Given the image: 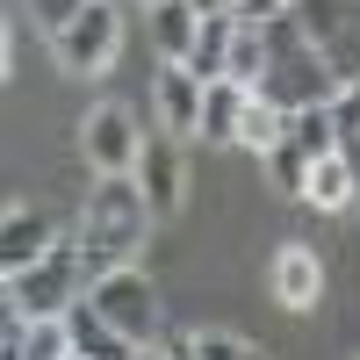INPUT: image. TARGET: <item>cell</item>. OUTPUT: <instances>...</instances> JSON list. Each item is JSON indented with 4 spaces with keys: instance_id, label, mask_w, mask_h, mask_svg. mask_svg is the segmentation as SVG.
Instances as JSON below:
<instances>
[{
    "instance_id": "obj_1",
    "label": "cell",
    "mask_w": 360,
    "mask_h": 360,
    "mask_svg": "<svg viewBox=\"0 0 360 360\" xmlns=\"http://www.w3.org/2000/svg\"><path fill=\"white\" fill-rule=\"evenodd\" d=\"M152 202H144L137 173H115V180H94L79 202V245H86V266L94 281L115 274V266H137V245H152Z\"/></svg>"
},
{
    "instance_id": "obj_2",
    "label": "cell",
    "mask_w": 360,
    "mask_h": 360,
    "mask_svg": "<svg viewBox=\"0 0 360 360\" xmlns=\"http://www.w3.org/2000/svg\"><path fill=\"white\" fill-rule=\"evenodd\" d=\"M86 288H94V266H86V245H72V238H58L29 274H0V295L22 317H65L72 303H86Z\"/></svg>"
},
{
    "instance_id": "obj_3",
    "label": "cell",
    "mask_w": 360,
    "mask_h": 360,
    "mask_svg": "<svg viewBox=\"0 0 360 360\" xmlns=\"http://www.w3.org/2000/svg\"><path fill=\"white\" fill-rule=\"evenodd\" d=\"M86 303H94L130 346H159L166 310H159V288H152V274H144V266H115V274H101L94 288H86Z\"/></svg>"
},
{
    "instance_id": "obj_4",
    "label": "cell",
    "mask_w": 360,
    "mask_h": 360,
    "mask_svg": "<svg viewBox=\"0 0 360 360\" xmlns=\"http://www.w3.org/2000/svg\"><path fill=\"white\" fill-rule=\"evenodd\" d=\"M288 15L303 22V37L332 58L339 86H360V0H288Z\"/></svg>"
},
{
    "instance_id": "obj_5",
    "label": "cell",
    "mask_w": 360,
    "mask_h": 360,
    "mask_svg": "<svg viewBox=\"0 0 360 360\" xmlns=\"http://www.w3.org/2000/svg\"><path fill=\"white\" fill-rule=\"evenodd\" d=\"M144 144H152V137L137 130V115H130L123 101H101V108H86V123H79V152H86V166H94V180L137 173Z\"/></svg>"
},
{
    "instance_id": "obj_6",
    "label": "cell",
    "mask_w": 360,
    "mask_h": 360,
    "mask_svg": "<svg viewBox=\"0 0 360 360\" xmlns=\"http://www.w3.org/2000/svg\"><path fill=\"white\" fill-rule=\"evenodd\" d=\"M115 51H123V15H115L108 0H86V15L65 29V37H51L58 72H72V79L108 72V65H115Z\"/></svg>"
},
{
    "instance_id": "obj_7",
    "label": "cell",
    "mask_w": 360,
    "mask_h": 360,
    "mask_svg": "<svg viewBox=\"0 0 360 360\" xmlns=\"http://www.w3.org/2000/svg\"><path fill=\"white\" fill-rule=\"evenodd\" d=\"M202 94L209 86L188 72V65H159V79H152V108H159V130L166 137H202Z\"/></svg>"
},
{
    "instance_id": "obj_8",
    "label": "cell",
    "mask_w": 360,
    "mask_h": 360,
    "mask_svg": "<svg viewBox=\"0 0 360 360\" xmlns=\"http://www.w3.org/2000/svg\"><path fill=\"white\" fill-rule=\"evenodd\" d=\"M137 188L152 202V217H173L180 195H188V159H180V137H152L137 159Z\"/></svg>"
},
{
    "instance_id": "obj_9",
    "label": "cell",
    "mask_w": 360,
    "mask_h": 360,
    "mask_svg": "<svg viewBox=\"0 0 360 360\" xmlns=\"http://www.w3.org/2000/svg\"><path fill=\"white\" fill-rule=\"evenodd\" d=\"M266 288H274L281 310H317V295H324V259L288 238V245L274 252V266H266Z\"/></svg>"
},
{
    "instance_id": "obj_10",
    "label": "cell",
    "mask_w": 360,
    "mask_h": 360,
    "mask_svg": "<svg viewBox=\"0 0 360 360\" xmlns=\"http://www.w3.org/2000/svg\"><path fill=\"white\" fill-rule=\"evenodd\" d=\"M51 245H58L51 217H37V209L8 202V217H0V274H29V266H37Z\"/></svg>"
},
{
    "instance_id": "obj_11",
    "label": "cell",
    "mask_w": 360,
    "mask_h": 360,
    "mask_svg": "<svg viewBox=\"0 0 360 360\" xmlns=\"http://www.w3.org/2000/svg\"><path fill=\"white\" fill-rule=\"evenodd\" d=\"M353 195H360V159H353V152H332V159L310 166V188H303L310 209H324V217H346Z\"/></svg>"
},
{
    "instance_id": "obj_12",
    "label": "cell",
    "mask_w": 360,
    "mask_h": 360,
    "mask_svg": "<svg viewBox=\"0 0 360 360\" xmlns=\"http://www.w3.org/2000/svg\"><path fill=\"white\" fill-rule=\"evenodd\" d=\"M65 324H72V353H86V360H137V353H144V346H130L123 332H115L94 303H72Z\"/></svg>"
},
{
    "instance_id": "obj_13",
    "label": "cell",
    "mask_w": 360,
    "mask_h": 360,
    "mask_svg": "<svg viewBox=\"0 0 360 360\" xmlns=\"http://www.w3.org/2000/svg\"><path fill=\"white\" fill-rule=\"evenodd\" d=\"M245 108H252V94L238 79H217L202 94V144H238L245 137Z\"/></svg>"
},
{
    "instance_id": "obj_14",
    "label": "cell",
    "mask_w": 360,
    "mask_h": 360,
    "mask_svg": "<svg viewBox=\"0 0 360 360\" xmlns=\"http://www.w3.org/2000/svg\"><path fill=\"white\" fill-rule=\"evenodd\" d=\"M195 37H202V8H195V0H159V8H152V44H159L166 65H188Z\"/></svg>"
},
{
    "instance_id": "obj_15",
    "label": "cell",
    "mask_w": 360,
    "mask_h": 360,
    "mask_svg": "<svg viewBox=\"0 0 360 360\" xmlns=\"http://www.w3.org/2000/svg\"><path fill=\"white\" fill-rule=\"evenodd\" d=\"M231 44H238V15H202V37H195V51H188V72H195L202 86L231 79Z\"/></svg>"
},
{
    "instance_id": "obj_16",
    "label": "cell",
    "mask_w": 360,
    "mask_h": 360,
    "mask_svg": "<svg viewBox=\"0 0 360 360\" xmlns=\"http://www.w3.org/2000/svg\"><path fill=\"white\" fill-rule=\"evenodd\" d=\"M266 65H274V51H266V22H245V15H238V44H231V79L245 86V94H259V86H266Z\"/></svg>"
},
{
    "instance_id": "obj_17",
    "label": "cell",
    "mask_w": 360,
    "mask_h": 360,
    "mask_svg": "<svg viewBox=\"0 0 360 360\" xmlns=\"http://www.w3.org/2000/svg\"><path fill=\"white\" fill-rule=\"evenodd\" d=\"M288 152H303L310 166L332 159V152H339V123H332V108H303V115H288Z\"/></svg>"
},
{
    "instance_id": "obj_18",
    "label": "cell",
    "mask_w": 360,
    "mask_h": 360,
    "mask_svg": "<svg viewBox=\"0 0 360 360\" xmlns=\"http://www.w3.org/2000/svg\"><path fill=\"white\" fill-rule=\"evenodd\" d=\"M245 152H259V159H274L281 144H288V108H274L266 94H252V108H245Z\"/></svg>"
},
{
    "instance_id": "obj_19",
    "label": "cell",
    "mask_w": 360,
    "mask_h": 360,
    "mask_svg": "<svg viewBox=\"0 0 360 360\" xmlns=\"http://www.w3.org/2000/svg\"><path fill=\"white\" fill-rule=\"evenodd\" d=\"M65 353H72V324H65V317H29L22 360H65Z\"/></svg>"
},
{
    "instance_id": "obj_20",
    "label": "cell",
    "mask_w": 360,
    "mask_h": 360,
    "mask_svg": "<svg viewBox=\"0 0 360 360\" xmlns=\"http://www.w3.org/2000/svg\"><path fill=\"white\" fill-rule=\"evenodd\" d=\"M79 15H86V0H29V22H37L44 37H65Z\"/></svg>"
},
{
    "instance_id": "obj_21",
    "label": "cell",
    "mask_w": 360,
    "mask_h": 360,
    "mask_svg": "<svg viewBox=\"0 0 360 360\" xmlns=\"http://www.w3.org/2000/svg\"><path fill=\"white\" fill-rule=\"evenodd\" d=\"M266 173H274V188H281V195L303 202V188H310V159H303V152H288V144H281V152L266 159Z\"/></svg>"
},
{
    "instance_id": "obj_22",
    "label": "cell",
    "mask_w": 360,
    "mask_h": 360,
    "mask_svg": "<svg viewBox=\"0 0 360 360\" xmlns=\"http://www.w3.org/2000/svg\"><path fill=\"white\" fill-rule=\"evenodd\" d=\"M188 353L195 360H245L252 346L238 339V332H188Z\"/></svg>"
},
{
    "instance_id": "obj_23",
    "label": "cell",
    "mask_w": 360,
    "mask_h": 360,
    "mask_svg": "<svg viewBox=\"0 0 360 360\" xmlns=\"http://www.w3.org/2000/svg\"><path fill=\"white\" fill-rule=\"evenodd\" d=\"M238 15H245V22H274V15H288V0H245Z\"/></svg>"
},
{
    "instance_id": "obj_24",
    "label": "cell",
    "mask_w": 360,
    "mask_h": 360,
    "mask_svg": "<svg viewBox=\"0 0 360 360\" xmlns=\"http://www.w3.org/2000/svg\"><path fill=\"white\" fill-rule=\"evenodd\" d=\"M166 360H195V353H188V339H166Z\"/></svg>"
},
{
    "instance_id": "obj_25",
    "label": "cell",
    "mask_w": 360,
    "mask_h": 360,
    "mask_svg": "<svg viewBox=\"0 0 360 360\" xmlns=\"http://www.w3.org/2000/svg\"><path fill=\"white\" fill-rule=\"evenodd\" d=\"M137 360H166V346H144V353H137Z\"/></svg>"
},
{
    "instance_id": "obj_26",
    "label": "cell",
    "mask_w": 360,
    "mask_h": 360,
    "mask_svg": "<svg viewBox=\"0 0 360 360\" xmlns=\"http://www.w3.org/2000/svg\"><path fill=\"white\" fill-rule=\"evenodd\" d=\"M245 360H274V353H266V346H252V353H245Z\"/></svg>"
},
{
    "instance_id": "obj_27",
    "label": "cell",
    "mask_w": 360,
    "mask_h": 360,
    "mask_svg": "<svg viewBox=\"0 0 360 360\" xmlns=\"http://www.w3.org/2000/svg\"><path fill=\"white\" fill-rule=\"evenodd\" d=\"M152 8H159V0H144V15H152Z\"/></svg>"
}]
</instances>
